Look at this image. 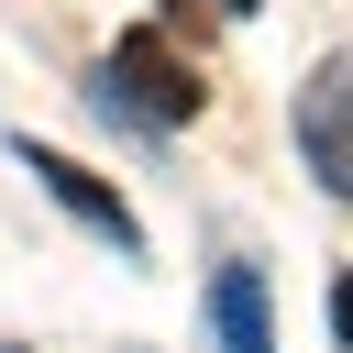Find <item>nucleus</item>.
<instances>
[{
    "label": "nucleus",
    "instance_id": "nucleus-1",
    "mask_svg": "<svg viewBox=\"0 0 353 353\" xmlns=\"http://www.w3.org/2000/svg\"><path fill=\"white\" fill-rule=\"evenodd\" d=\"M99 99H121V110H132V121H154V132H176V121H199V99H210V88H199V66H188L154 22H132V33L110 44V66H99Z\"/></svg>",
    "mask_w": 353,
    "mask_h": 353
},
{
    "label": "nucleus",
    "instance_id": "nucleus-2",
    "mask_svg": "<svg viewBox=\"0 0 353 353\" xmlns=\"http://www.w3.org/2000/svg\"><path fill=\"white\" fill-rule=\"evenodd\" d=\"M22 176H44V199H55V210H77L121 265H143V221L121 210V188H110V176H88V165H77V154H55V143H22Z\"/></svg>",
    "mask_w": 353,
    "mask_h": 353
},
{
    "label": "nucleus",
    "instance_id": "nucleus-3",
    "mask_svg": "<svg viewBox=\"0 0 353 353\" xmlns=\"http://www.w3.org/2000/svg\"><path fill=\"white\" fill-rule=\"evenodd\" d=\"M298 154L331 199H353V55H331L309 88H298Z\"/></svg>",
    "mask_w": 353,
    "mask_h": 353
},
{
    "label": "nucleus",
    "instance_id": "nucleus-4",
    "mask_svg": "<svg viewBox=\"0 0 353 353\" xmlns=\"http://www.w3.org/2000/svg\"><path fill=\"white\" fill-rule=\"evenodd\" d=\"M210 331H221V353H276V320H265V276L254 265H221L210 276Z\"/></svg>",
    "mask_w": 353,
    "mask_h": 353
},
{
    "label": "nucleus",
    "instance_id": "nucleus-5",
    "mask_svg": "<svg viewBox=\"0 0 353 353\" xmlns=\"http://www.w3.org/2000/svg\"><path fill=\"white\" fill-rule=\"evenodd\" d=\"M331 331H342V353H353V276L331 287Z\"/></svg>",
    "mask_w": 353,
    "mask_h": 353
}]
</instances>
